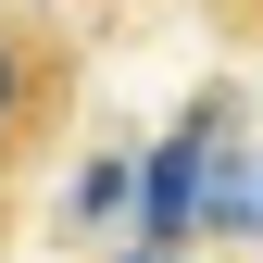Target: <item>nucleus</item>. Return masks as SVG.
Wrapping results in <instances>:
<instances>
[{"instance_id":"obj_1","label":"nucleus","mask_w":263,"mask_h":263,"mask_svg":"<svg viewBox=\"0 0 263 263\" xmlns=\"http://www.w3.org/2000/svg\"><path fill=\"white\" fill-rule=\"evenodd\" d=\"M76 113V38L50 13H13L0 0V176L50 151V125Z\"/></svg>"},{"instance_id":"obj_2","label":"nucleus","mask_w":263,"mask_h":263,"mask_svg":"<svg viewBox=\"0 0 263 263\" xmlns=\"http://www.w3.org/2000/svg\"><path fill=\"white\" fill-rule=\"evenodd\" d=\"M213 13H226V25H238V38H263V0H213Z\"/></svg>"}]
</instances>
